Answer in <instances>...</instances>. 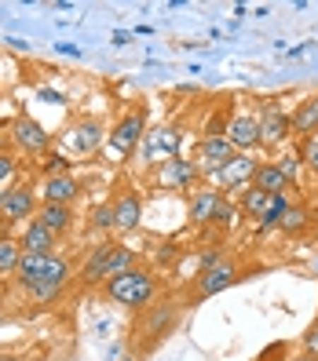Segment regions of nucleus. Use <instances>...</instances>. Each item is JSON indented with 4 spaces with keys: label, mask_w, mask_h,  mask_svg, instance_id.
I'll list each match as a JSON object with an SVG mask.
<instances>
[{
    "label": "nucleus",
    "mask_w": 318,
    "mask_h": 361,
    "mask_svg": "<svg viewBox=\"0 0 318 361\" xmlns=\"http://www.w3.org/2000/svg\"><path fill=\"white\" fill-rule=\"evenodd\" d=\"M15 278H18V285H23L37 303H52L55 295L66 288V281H70V263L62 256H26V252H23Z\"/></svg>",
    "instance_id": "f257e3e1"
},
{
    "label": "nucleus",
    "mask_w": 318,
    "mask_h": 361,
    "mask_svg": "<svg viewBox=\"0 0 318 361\" xmlns=\"http://www.w3.org/2000/svg\"><path fill=\"white\" fill-rule=\"evenodd\" d=\"M102 292H106V300H114V303L129 307V310H146L151 300H154V292H158V281H154L151 270L132 267V270H124V274L106 281Z\"/></svg>",
    "instance_id": "f03ea898"
},
{
    "label": "nucleus",
    "mask_w": 318,
    "mask_h": 361,
    "mask_svg": "<svg viewBox=\"0 0 318 361\" xmlns=\"http://www.w3.org/2000/svg\"><path fill=\"white\" fill-rule=\"evenodd\" d=\"M230 157H235V146H230L227 135H205V139L198 142L194 168H198V172H205V176H216Z\"/></svg>",
    "instance_id": "7ed1b4c3"
},
{
    "label": "nucleus",
    "mask_w": 318,
    "mask_h": 361,
    "mask_svg": "<svg viewBox=\"0 0 318 361\" xmlns=\"http://www.w3.org/2000/svg\"><path fill=\"white\" fill-rule=\"evenodd\" d=\"M30 216H37V190L15 186V190H4V194H0V219L4 223H23Z\"/></svg>",
    "instance_id": "20e7f679"
},
{
    "label": "nucleus",
    "mask_w": 318,
    "mask_h": 361,
    "mask_svg": "<svg viewBox=\"0 0 318 361\" xmlns=\"http://www.w3.org/2000/svg\"><path fill=\"white\" fill-rule=\"evenodd\" d=\"M252 176H257V161H252L249 154H235L212 179H216L220 190H249Z\"/></svg>",
    "instance_id": "39448f33"
},
{
    "label": "nucleus",
    "mask_w": 318,
    "mask_h": 361,
    "mask_svg": "<svg viewBox=\"0 0 318 361\" xmlns=\"http://www.w3.org/2000/svg\"><path fill=\"white\" fill-rule=\"evenodd\" d=\"M114 256H117V245L114 241H99L95 248H92V256H88V263H84V270H81V281L84 285H106L114 278Z\"/></svg>",
    "instance_id": "423d86ee"
},
{
    "label": "nucleus",
    "mask_w": 318,
    "mask_h": 361,
    "mask_svg": "<svg viewBox=\"0 0 318 361\" xmlns=\"http://www.w3.org/2000/svg\"><path fill=\"white\" fill-rule=\"evenodd\" d=\"M223 135L230 139V146H235V150H257V146H264V139H260V117H252V114L230 117L227 128H223Z\"/></svg>",
    "instance_id": "0eeeda50"
},
{
    "label": "nucleus",
    "mask_w": 318,
    "mask_h": 361,
    "mask_svg": "<svg viewBox=\"0 0 318 361\" xmlns=\"http://www.w3.org/2000/svg\"><path fill=\"white\" fill-rule=\"evenodd\" d=\"M143 128H146V114H129V117H124L117 128L110 132V139H106V142H110L114 154L129 157L136 146H139V139H143Z\"/></svg>",
    "instance_id": "6e6552de"
},
{
    "label": "nucleus",
    "mask_w": 318,
    "mask_h": 361,
    "mask_svg": "<svg viewBox=\"0 0 318 361\" xmlns=\"http://www.w3.org/2000/svg\"><path fill=\"white\" fill-rule=\"evenodd\" d=\"M176 317H179L176 303H158V307H146V317H143V329H139V332L146 336V343H158V339H165L168 332H172Z\"/></svg>",
    "instance_id": "1a4fd4ad"
},
{
    "label": "nucleus",
    "mask_w": 318,
    "mask_h": 361,
    "mask_svg": "<svg viewBox=\"0 0 318 361\" xmlns=\"http://www.w3.org/2000/svg\"><path fill=\"white\" fill-rule=\"evenodd\" d=\"M179 150V128H154V132H146L143 139V157L146 161H168V157H176Z\"/></svg>",
    "instance_id": "9d476101"
},
{
    "label": "nucleus",
    "mask_w": 318,
    "mask_h": 361,
    "mask_svg": "<svg viewBox=\"0 0 318 361\" xmlns=\"http://www.w3.org/2000/svg\"><path fill=\"white\" fill-rule=\"evenodd\" d=\"M15 142L23 146L26 154H45L48 142H52V135L40 128L33 117H18V121H15Z\"/></svg>",
    "instance_id": "9b49d317"
},
{
    "label": "nucleus",
    "mask_w": 318,
    "mask_h": 361,
    "mask_svg": "<svg viewBox=\"0 0 318 361\" xmlns=\"http://www.w3.org/2000/svg\"><path fill=\"white\" fill-rule=\"evenodd\" d=\"M18 248H23L26 256H55V233L33 219V223H26L23 238H18Z\"/></svg>",
    "instance_id": "f8f14e48"
},
{
    "label": "nucleus",
    "mask_w": 318,
    "mask_h": 361,
    "mask_svg": "<svg viewBox=\"0 0 318 361\" xmlns=\"http://www.w3.org/2000/svg\"><path fill=\"white\" fill-rule=\"evenodd\" d=\"M238 281V267L235 263H220V267H212L201 274V281H198V300H208V295H216L223 288H230Z\"/></svg>",
    "instance_id": "ddd939ff"
},
{
    "label": "nucleus",
    "mask_w": 318,
    "mask_h": 361,
    "mask_svg": "<svg viewBox=\"0 0 318 361\" xmlns=\"http://www.w3.org/2000/svg\"><path fill=\"white\" fill-rule=\"evenodd\" d=\"M143 219V201L132 194V190H124V194L114 201V230L121 233H132Z\"/></svg>",
    "instance_id": "4468645a"
},
{
    "label": "nucleus",
    "mask_w": 318,
    "mask_h": 361,
    "mask_svg": "<svg viewBox=\"0 0 318 361\" xmlns=\"http://www.w3.org/2000/svg\"><path fill=\"white\" fill-rule=\"evenodd\" d=\"M81 194V183L73 176H52L40 183V201L45 204H70Z\"/></svg>",
    "instance_id": "2eb2a0df"
},
{
    "label": "nucleus",
    "mask_w": 318,
    "mask_h": 361,
    "mask_svg": "<svg viewBox=\"0 0 318 361\" xmlns=\"http://www.w3.org/2000/svg\"><path fill=\"white\" fill-rule=\"evenodd\" d=\"M194 176H198L194 161H183V157H168V161H161V172H158L161 186H172V190L190 186V183H194Z\"/></svg>",
    "instance_id": "dca6fc26"
},
{
    "label": "nucleus",
    "mask_w": 318,
    "mask_h": 361,
    "mask_svg": "<svg viewBox=\"0 0 318 361\" xmlns=\"http://www.w3.org/2000/svg\"><path fill=\"white\" fill-rule=\"evenodd\" d=\"M37 223L45 230H52L55 238H62V233L73 226V212H70V204H40L37 208Z\"/></svg>",
    "instance_id": "f3484780"
},
{
    "label": "nucleus",
    "mask_w": 318,
    "mask_h": 361,
    "mask_svg": "<svg viewBox=\"0 0 318 361\" xmlns=\"http://www.w3.org/2000/svg\"><path fill=\"white\" fill-rule=\"evenodd\" d=\"M252 186L257 190H264V194H271V197H278V194H285L289 190V179H285V172L274 161H267V164H257V176H252Z\"/></svg>",
    "instance_id": "a211bd4d"
},
{
    "label": "nucleus",
    "mask_w": 318,
    "mask_h": 361,
    "mask_svg": "<svg viewBox=\"0 0 318 361\" xmlns=\"http://www.w3.org/2000/svg\"><path fill=\"white\" fill-rule=\"evenodd\" d=\"M220 201H223L220 190H201V194H194V201H190V223H194V226L212 223V216H216Z\"/></svg>",
    "instance_id": "6ab92c4d"
},
{
    "label": "nucleus",
    "mask_w": 318,
    "mask_h": 361,
    "mask_svg": "<svg viewBox=\"0 0 318 361\" xmlns=\"http://www.w3.org/2000/svg\"><path fill=\"white\" fill-rule=\"evenodd\" d=\"M70 142L77 154H95L99 142H102V124L99 121H81L77 128L70 132Z\"/></svg>",
    "instance_id": "aec40b11"
},
{
    "label": "nucleus",
    "mask_w": 318,
    "mask_h": 361,
    "mask_svg": "<svg viewBox=\"0 0 318 361\" xmlns=\"http://www.w3.org/2000/svg\"><path fill=\"white\" fill-rule=\"evenodd\" d=\"M289 121H293V132H300L304 139L318 135V95L304 99L300 106H296V114H293Z\"/></svg>",
    "instance_id": "412c9836"
},
{
    "label": "nucleus",
    "mask_w": 318,
    "mask_h": 361,
    "mask_svg": "<svg viewBox=\"0 0 318 361\" xmlns=\"http://www.w3.org/2000/svg\"><path fill=\"white\" fill-rule=\"evenodd\" d=\"M289 128H293V121H289L285 114L264 110V117H260V139H264V142H282V139L289 135Z\"/></svg>",
    "instance_id": "4be33fe9"
},
{
    "label": "nucleus",
    "mask_w": 318,
    "mask_h": 361,
    "mask_svg": "<svg viewBox=\"0 0 318 361\" xmlns=\"http://www.w3.org/2000/svg\"><path fill=\"white\" fill-rule=\"evenodd\" d=\"M267 204H271V194H264V190H257V186H249V190H242V204H238V212H245L249 219H264V212H267Z\"/></svg>",
    "instance_id": "5701e85b"
},
{
    "label": "nucleus",
    "mask_w": 318,
    "mask_h": 361,
    "mask_svg": "<svg viewBox=\"0 0 318 361\" xmlns=\"http://www.w3.org/2000/svg\"><path fill=\"white\" fill-rule=\"evenodd\" d=\"M18 259H23V248H18V241L0 238V278H8V274L18 270Z\"/></svg>",
    "instance_id": "b1692460"
},
{
    "label": "nucleus",
    "mask_w": 318,
    "mask_h": 361,
    "mask_svg": "<svg viewBox=\"0 0 318 361\" xmlns=\"http://www.w3.org/2000/svg\"><path fill=\"white\" fill-rule=\"evenodd\" d=\"M285 208H289V197H285V194H278V197H271V204H267V212H264V219H260V226H264V230H271V226H278V223H282V216H285Z\"/></svg>",
    "instance_id": "393cba45"
},
{
    "label": "nucleus",
    "mask_w": 318,
    "mask_h": 361,
    "mask_svg": "<svg viewBox=\"0 0 318 361\" xmlns=\"http://www.w3.org/2000/svg\"><path fill=\"white\" fill-rule=\"evenodd\" d=\"M40 172H45V179L52 176H70V161L62 154H45V161H40Z\"/></svg>",
    "instance_id": "a878e982"
},
{
    "label": "nucleus",
    "mask_w": 318,
    "mask_h": 361,
    "mask_svg": "<svg viewBox=\"0 0 318 361\" xmlns=\"http://www.w3.org/2000/svg\"><path fill=\"white\" fill-rule=\"evenodd\" d=\"M278 226H282V230H289V233H296V230H304V226H307V212H304L300 204H289Z\"/></svg>",
    "instance_id": "bb28decb"
},
{
    "label": "nucleus",
    "mask_w": 318,
    "mask_h": 361,
    "mask_svg": "<svg viewBox=\"0 0 318 361\" xmlns=\"http://www.w3.org/2000/svg\"><path fill=\"white\" fill-rule=\"evenodd\" d=\"M300 161L311 168V172L318 176V135H311V139H304V146H300Z\"/></svg>",
    "instance_id": "cd10ccee"
},
{
    "label": "nucleus",
    "mask_w": 318,
    "mask_h": 361,
    "mask_svg": "<svg viewBox=\"0 0 318 361\" xmlns=\"http://www.w3.org/2000/svg\"><path fill=\"white\" fill-rule=\"evenodd\" d=\"M235 219H238V204H230L227 197L220 201V208H216V216H212V223H220V226H235Z\"/></svg>",
    "instance_id": "c85d7f7f"
},
{
    "label": "nucleus",
    "mask_w": 318,
    "mask_h": 361,
    "mask_svg": "<svg viewBox=\"0 0 318 361\" xmlns=\"http://www.w3.org/2000/svg\"><path fill=\"white\" fill-rule=\"evenodd\" d=\"M99 230H114V204H102L95 208V219H92Z\"/></svg>",
    "instance_id": "c756f323"
},
{
    "label": "nucleus",
    "mask_w": 318,
    "mask_h": 361,
    "mask_svg": "<svg viewBox=\"0 0 318 361\" xmlns=\"http://www.w3.org/2000/svg\"><path fill=\"white\" fill-rule=\"evenodd\" d=\"M274 164H278L282 172H285V179H289V183L296 179V172H300V161H296V157H282V161H274Z\"/></svg>",
    "instance_id": "7c9ffc66"
},
{
    "label": "nucleus",
    "mask_w": 318,
    "mask_h": 361,
    "mask_svg": "<svg viewBox=\"0 0 318 361\" xmlns=\"http://www.w3.org/2000/svg\"><path fill=\"white\" fill-rule=\"evenodd\" d=\"M304 347H307V354H314V357H318V322L307 329V336H304Z\"/></svg>",
    "instance_id": "2f4dec72"
},
{
    "label": "nucleus",
    "mask_w": 318,
    "mask_h": 361,
    "mask_svg": "<svg viewBox=\"0 0 318 361\" xmlns=\"http://www.w3.org/2000/svg\"><path fill=\"white\" fill-rule=\"evenodd\" d=\"M198 267H201V274L212 270V267H220V252H205V256H198Z\"/></svg>",
    "instance_id": "473e14b6"
},
{
    "label": "nucleus",
    "mask_w": 318,
    "mask_h": 361,
    "mask_svg": "<svg viewBox=\"0 0 318 361\" xmlns=\"http://www.w3.org/2000/svg\"><path fill=\"white\" fill-rule=\"evenodd\" d=\"M11 172H15V161H11L8 154H0V183L11 179Z\"/></svg>",
    "instance_id": "72a5a7b5"
},
{
    "label": "nucleus",
    "mask_w": 318,
    "mask_h": 361,
    "mask_svg": "<svg viewBox=\"0 0 318 361\" xmlns=\"http://www.w3.org/2000/svg\"><path fill=\"white\" fill-rule=\"evenodd\" d=\"M296 361H318L314 354H300V357H296Z\"/></svg>",
    "instance_id": "f704fd0d"
},
{
    "label": "nucleus",
    "mask_w": 318,
    "mask_h": 361,
    "mask_svg": "<svg viewBox=\"0 0 318 361\" xmlns=\"http://www.w3.org/2000/svg\"><path fill=\"white\" fill-rule=\"evenodd\" d=\"M0 361H15V357H8V354H0Z\"/></svg>",
    "instance_id": "c9c22d12"
},
{
    "label": "nucleus",
    "mask_w": 318,
    "mask_h": 361,
    "mask_svg": "<svg viewBox=\"0 0 318 361\" xmlns=\"http://www.w3.org/2000/svg\"><path fill=\"white\" fill-rule=\"evenodd\" d=\"M129 361H136V357H129Z\"/></svg>",
    "instance_id": "e433bc0d"
}]
</instances>
